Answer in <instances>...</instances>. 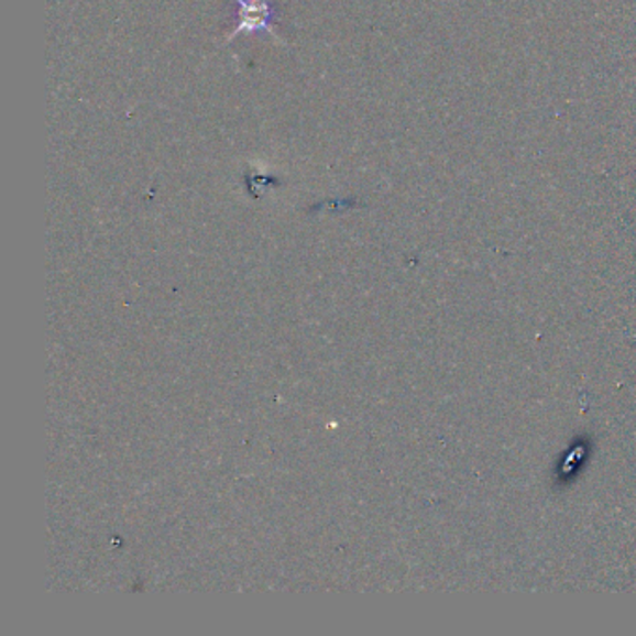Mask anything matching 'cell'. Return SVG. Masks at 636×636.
I'll return each instance as SVG.
<instances>
[{
	"label": "cell",
	"mask_w": 636,
	"mask_h": 636,
	"mask_svg": "<svg viewBox=\"0 0 636 636\" xmlns=\"http://www.w3.org/2000/svg\"><path fill=\"white\" fill-rule=\"evenodd\" d=\"M235 4H238V25L228 36V42L238 37L239 34L254 36L260 32L271 34L278 40L275 26H273V4L270 0H235Z\"/></svg>",
	"instance_id": "1"
}]
</instances>
